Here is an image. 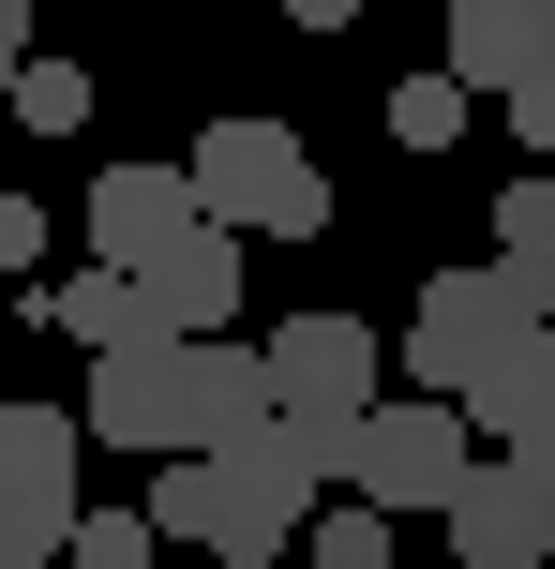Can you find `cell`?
<instances>
[{"label":"cell","mask_w":555,"mask_h":569,"mask_svg":"<svg viewBox=\"0 0 555 569\" xmlns=\"http://www.w3.org/2000/svg\"><path fill=\"white\" fill-rule=\"evenodd\" d=\"M480 450H496V435H480L450 390H390L376 420L346 435V495H376V510H436V525H450V495L480 480Z\"/></svg>","instance_id":"cell-2"},{"label":"cell","mask_w":555,"mask_h":569,"mask_svg":"<svg viewBox=\"0 0 555 569\" xmlns=\"http://www.w3.org/2000/svg\"><path fill=\"white\" fill-rule=\"evenodd\" d=\"M466 106H480V90L466 76H450V60H436V76H406V90H390V150H466Z\"/></svg>","instance_id":"cell-14"},{"label":"cell","mask_w":555,"mask_h":569,"mask_svg":"<svg viewBox=\"0 0 555 569\" xmlns=\"http://www.w3.org/2000/svg\"><path fill=\"white\" fill-rule=\"evenodd\" d=\"M496 330H526L511 270H496V256H480V270H436V284H420V315H406V375H420V390H466V375L496 360Z\"/></svg>","instance_id":"cell-6"},{"label":"cell","mask_w":555,"mask_h":569,"mask_svg":"<svg viewBox=\"0 0 555 569\" xmlns=\"http://www.w3.org/2000/svg\"><path fill=\"white\" fill-rule=\"evenodd\" d=\"M406 360V345H376L360 330V315H286V330H270V375H286V420H316V435H360L376 420V375Z\"/></svg>","instance_id":"cell-4"},{"label":"cell","mask_w":555,"mask_h":569,"mask_svg":"<svg viewBox=\"0 0 555 569\" xmlns=\"http://www.w3.org/2000/svg\"><path fill=\"white\" fill-rule=\"evenodd\" d=\"M496 106H511V136H526L541 166H555V76H526V90H496Z\"/></svg>","instance_id":"cell-18"},{"label":"cell","mask_w":555,"mask_h":569,"mask_svg":"<svg viewBox=\"0 0 555 569\" xmlns=\"http://www.w3.org/2000/svg\"><path fill=\"white\" fill-rule=\"evenodd\" d=\"M90 435H106V450H196V345H120V360H90Z\"/></svg>","instance_id":"cell-7"},{"label":"cell","mask_w":555,"mask_h":569,"mask_svg":"<svg viewBox=\"0 0 555 569\" xmlns=\"http://www.w3.org/2000/svg\"><path fill=\"white\" fill-rule=\"evenodd\" d=\"M16 76H30V0H0V106H16Z\"/></svg>","instance_id":"cell-19"},{"label":"cell","mask_w":555,"mask_h":569,"mask_svg":"<svg viewBox=\"0 0 555 569\" xmlns=\"http://www.w3.org/2000/svg\"><path fill=\"white\" fill-rule=\"evenodd\" d=\"M450 76H466V90L555 76V0H450Z\"/></svg>","instance_id":"cell-11"},{"label":"cell","mask_w":555,"mask_h":569,"mask_svg":"<svg viewBox=\"0 0 555 569\" xmlns=\"http://www.w3.org/2000/svg\"><path fill=\"white\" fill-rule=\"evenodd\" d=\"M0 569H76L60 540H30V525H0Z\"/></svg>","instance_id":"cell-20"},{"label":"cell","mask_w":555,"mask_h":569,"mask_svg":"<svg viewBox=\"0 0 555 569\" xmlns=\"http://www.w3.org/2000/svg\"><path fill=\"white\" fill-rule=\"evenodd\" d=\"M166 465H180V480H150L166 540H196V555H226V569H270L300 525L330 510L346 435H316V420H256V435H226V450H166Z\"/></svg>","instance_id":"cell-1"},{"label":"cell","mask_w":555,"mask_h":569,"mask_svg":"<svg viewBox=\"0 0 555 569\" xmlns=\"http://www.w3.org/2000/svg\"><path fill=\"white\" fill-rule=\"evenodd\" d=\"M90 510V405H0V525L76 540Z\"/></svg>","instance_id":"cell-5"},{"label":"cell","mask_w":555,"mask_h":569,"mask_svg":"<svg viewBox=\"0 0 555 569\" xmlns=\"http://www.w3.org/2000/svg\"><path fill=\"white\" fill-rule=\"evenodd\" d=\"M180 226H210V196H196V166H106L90 180V256H120V270H150Z\"/></svg>","instance_id":"cell-9"},{"label":"cell","mask_w":555,"mask_h":569,"mask_svg":"<svg viewBox=\"0 0 555 569\" xmlns=\"http://www.w3.org/2000/svg\"><path fill=\"white\" fill-rule=\"evenodd\" d=\"M390 525H406V510H376V495H330V510L300 525V555H316V569H390Z\"/></svg>","instance_id":"cell-16"},{"label":"cell","mask_w":555,"mask_h":569,"mask_svg":"<svg viewBox=\"0 0 555 569\" xmlns=\"http://www.w3.org/2000/svg\"><path fill=\"white\" fill-rule=\"evenodd\" d=\"M450 405H466V420L496 435V450H541V435H555V315L496 330V360H480V375H466Z\"/></svg>","instance_id":"cell-10"},{"label":"cell","mask_w":555,"mask_h":569,"mask_svg":"<svg viewBox=\"0 0 555 569\" xmlns=\"http://www.w3.org/2000/svg\"><path fill=\"white\" fill-rule=\"evenodd\" d=\"M450 555L466 569H541L555 555V480L526 450H480V480L450 495Z\"/></svg>","instance_id":"cell-8"},{"label":"cell","mask_w":555,"mask_h":569,"mask_svg":"<svg viewBox=\"0 0 555 569\" xmlns=\"http://www.w3.org/2000/svg\"><path fill=\"white\" fill-rule=\"evenodd\" d=\"M136 284H150V315H166V330H240V226H180Z\"/></svg>","instance_id":"cell-12"},{"label":"cell","mask_w":555,"mask_h":569,"mask_svg":"<svg viewBox=\"0 0 555 569\" xmlns=\"http://www.w3.org/2000/svg\"><path fill=\"white\" fill-rule=\"evenodd\" d=\"M496 270H511V300H526V315H555V166L496 196Z\"/></svg>","instance_id":"cell-13"},{"label":"cell","mask_w":555,"mask_h":569,"mask_svg":"<svg viewBox=\"0 0 555 569\" xmlns=\"http://www.w3.org/2000/svg\"><path fill=\"white\" fill-rule=\"evenodd\" d=\"M16 120H30V136H76V120H90V76H76V60H30V76H16Z\"/></svg>","instance_id":"cell-17"},{"label":"cell","mask_w":555,"mask_h":569,"mask_svg":"<svg viewBox=\"0 0 555 569\" xmlns=\"http://www.w3.org/2000/svg\"><path fill=\"white\" fill-rule=\"evenodd\" d=\"M180 166H196L210 226H240V240H316V226H330V180L300 166V136H286V120H210Z\"/></svg>","instance_id":"cell-3"},{"label":"cell","mask_w":555,"mask_h":569,"mask_svg":"<svg viewBox=\"0 0 555 569\" xmlns=\"http://www.w3.org/2000/svg\"><path fill=\"white\" fill-rule=\"evenodd\" d=\"M526 465H541V480H555V435H541V450H526Z\"/></svg>","instance_id":"cell-22"},{"label":"cell","mask_w":555,"mask_h":569,"mask_svg":"<svg viewBox=\"0 0 555 569\" xmlns=\"http://www.w3.org/2000/svg\"><path fill=\"white\" fill-rule=\"evenodd\" d=\"M286 16H300V30H360V0H286Z\"/></svg>","instance_id":"cell-21"},{"label":"cell","mask_w":555,"mask_h":569,"mask_svg":"<svg viewBox=\"0 0 555 569\" xmlns=\"http://www.w3.org/2000/svg\"><path fill=\"white\" fill-rule=\"evenodd\" d=\"M541 569H555V555H541Z\"/></svg>","instance_id":"cell-23"},{"label":"cell","mask_w":555,"mask_h":569,"mask_svg":"<svg viewBox=\"0 0 555 569\" xmlns=\"http://www.w3.org/2000/svg\"><path fill=\"white\" fill-rule=\"evenodd\" d=\"M60 555H76V569H150V555H166V510H150V495H136V510H120V495H90Z\"/></svg>","instance_id":"cell-15"}]
</instances>
